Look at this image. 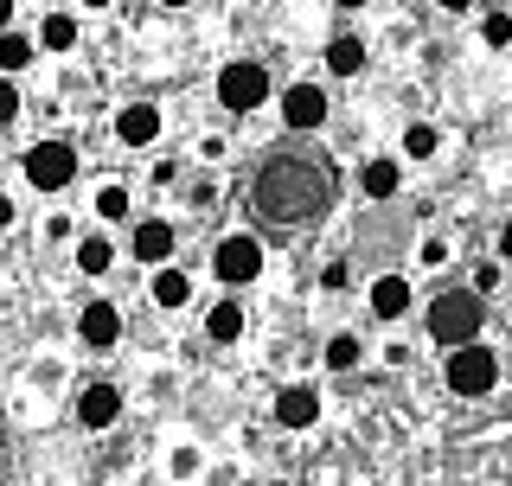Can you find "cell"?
I'll return each instance as SVG.
<instances>
[{"label": "cell", "mask_w": 512, "mask_h": 486, "mask_svg": "<svg viewBox=\"0 0 512 486\" xmlns=\"http://www.w3.org/2000/svg\"><path fill=\"white\" fill-rule=\"evenodd\" d=\"M256 218H269V224H308L327 212V199H333V186H327V167L308 154H276L263 173H256Z\"/></svg>", "instance_id": "1"}, {"label": "cell", "mask_w": 512, "mask_h": 486, "mask_svg": "<svg viewBox=\"0 0 512 486\" xmlns=\"http://www.w3.org/2000/svg\"><path fill=\"white\" fill-rule=\"evenodd\" d=\"M429 333L448 339V346H474V333H480V295H468V288L436 295V307H429Z\"/></svg>", "instance_id": "2"}, {"label": "cell", "mask_w": 512, "mask_h": 486, "mask_svg": "<svg viewBox=\"0 0 512 486\" xmlns=\"http://www.w3.org/2000/svg\"><path fill=\"white\" fill-rule=\"evenodd\" d=\"M493 378H500V365H493V352H487V346H455V352H448V391H461V397H487V391H493Z\"/></svg>", "instance_id": "3"}, {"label": "cell", "mask_w": 512, "mask_h": 486, "mask_svg": "<svg viewBox=\"0 0 512 486\" xmlns=\"http://www.w3.org/2000/svg\"><path fill=\"white\" fill-rule=\"evenodd\" d=\"M212 269H218V282L224 288H244L263 275V243L256 237H224L218 243V256H212Z\"/></svg>", "instance_id": "4"}, {"label": "cell", "mask_w": 512, "mask_h": 486, "mask_svg": "<svg viewBox=\"0 0 512 486\" xmlns=\"http://www.w3.org/2000/svg\"><path fill=\"white\" fill-rule=\"evenodd\" d=\"M71 173H77V154H71V141H39V148L26 154V180L39 186V192H58V186H71Z\"/></svg>", "instance_id": "5"}, {"label": "cell", "mask_w": 512, "mask_h": 486, "mask_svg": "<svg viewBox=\"0 0 512 486\" xmlns=\"http://www.w3.org/2000/svg\"><path fill=\"white\" fill-rule=\"evenodd\" d=\"M218 96H224V109H256L269 96V71H263V64H224V71H218Z\"/></svg>", "instance_id": "6"}, {"label": "cell", "mask_w": 512, "mask_h": 486, "mask_svg": "<svg viewBox=\"0 0 512 486\" xmlns=\"http://www.w3.org/2000/svg\"><path fill=\"white\" fill-rule=\"evenodd\" d=\"M122 416V391L116 384H84V391H77V423L84 429H109Z\"/></svg>", "instance_id": "7"}, {"label": "cell", "mask_w": 512, "mask_h": 486, "mask_svg": "<svg viewBox=\"0 0 512 486\" xmlns=\"http://www.w3.org/2000/svg\"><path fill=\"white\" fill-rule=\"evenodd\" d=\"M282 122L288 128H320V122H327V96H320L314 84H295L282 96Z\"/></svg>", "instance_id": "8"}, {"label": "cell", "mask_w": 512, "mask_h": 486, "mask_svg": "<svg viewBox=\"0 0 512 486\" xmlns=\"http://www.w3.org/2000/svg\"><path fill=\"white\" fill-rule=\"evenodd\" d=\"M77 333H84V346L109 352V346H116V333H122V314H116L109 301H90V307H84V320H77Z\"/></svg>", "instance_id": "9"}, {"label": "cell", "mask_w": 512, "mask_h": 486, "mask_svg": "<svg viewBox=\"0 0 512 486\" xmlns=\"http://www.w3.org/2000/svg\"><path fill=\"white\" fill-rule=\"evenodd\" d=\"M154 135H160V109L154 103H128L116 116V141H128V148H148Z\"/></svg>", "instance_id": "10"}, {"label": "cell", "mask_w": 512, "mask_h": 486, "mask_svg": "<svg viewBox=\"0 0 512 486\" xmlns=\"http://www.w3.org/2000/svg\"><path fill=\"white\" fill-rule=\"evenodd\" d=\"M167 256H173V224L160 218L135 224V263H167Z\"/></svg>", "instance_id": "11"}, {"label": "cell", "mask_w": 512, "mask_h": 486, "mask_svg": "<svg viewBox=\"0 0 512 486\" xmlns=\"http://www.w3.org/2000/svg\"><path fill=\"white\" fill-rule=\"evenodd\" d=\"M372 314L378 320L410 314V282H404V275H378V282H372Z\"/></svg>", "instance_id": "12"}, {"label": "cell", "mask_w": 512, "mask_h": 486, "mask_svg": "<svg viewBox=\"0 0 512 486\" xmlns=\"http://www.w3.org/2000/svg\"><path fill=\"white\" fill-rule=\"evenodd\" d=\"M276 416H282V423H288V429H308V423H314V416H320V397L308 391V384H288V391L276 397Z\"/></svg>", "instance_id": "13"}, {"label": "cell", "mask_w": 512, "mask_h": 486, "mask_svg": "<svg viewBox=\"0 0 512 486\" xmlns=\"http://www.w3.org/2000/svg\"><path fill=\"white\" fill-rule=\"evenodd\" d=\"M359 186H365V199H391V192L404 186V173H397V160H372V167L359 173Z\"/></svg>", "instance_id": "14"}, {"label": "cell", "mask_w": 512, "mask_h": 486, "mask_svg": "<svg viewBox=\"0 0 512 486\" xmlns=\"http://www.w3.org/2000/svg\"><path fill=\"white\" fill-rule=\"evenodd\" d=\"M205 333H212V339H224V346H231V339L244 333V307H237V301H218L212 314H205Z\"/></svg>", "instance_id": "15"}, {"label": "cell", "mask_w": 512, "mask_h": 486, "mask_svg": "<svg viewBox=\"0 0 512 486\" xmlns=\"http://www.w3.org/2000/svg\"><path fill=\"white\" fill-rule=\"evenodd\" d=\"M154 301H160V307H186V301H192L186 269H160V275H154Z\"/></svg>", "instance_id": "16"}, {"label": "cell", "mask_w": 512, "mask_h": 486, "mask_svg": "<svg viewBox=\"0 0 512 486\" xmlns=\"http://www.w3.org/2000/svg\"><path fill=\"white\" fill-rule=\"evenodd\" d=\"M109 263H116V250H109V237H84V243H77V269H84V275H103Z\"/></svg>", "instance_id": "17"}, {"label": "cell", "mask_w": 512, "mask_h": 486, "mask_svg": "<svg viewBox=\"0 0 512 486\" xmlns=\"http://www.w3.org/2000/svg\"><path fill=\"white\" fill-rule=\"evenodd\" d=\"M359 64H365V45H359V39H333V45H327V71L352 77V71H359Z\"/></svg>", "instance_id": "18"}, {"label": "cell", "mask_w": 512, "mask_h": 486, "mask_svg": "<svg viewBox=\"0 0 512 486\" xmlns=\"http://www.w3.org/2000/svg\"><path fill=\"white\" fill-rule=\"evenodd\" d=\"M39 39L52 45V52H71V45H77V20H71V13H52V20H45V32H39Z\"/></svg>", "instance_id": "19"}, {"label": "cell", "mask_w": 512, "mask_h": 486, "mask_svg": "<svg viewBox=\"0 0 512 486\" xmlns=\"http://www.w3.org/2000/svg\"><path fill=\"white\" fill-rule=\"evenodd\" d=\"M404 154H410V160H429V154H436V128H429V122L404 128Z\"/></svg>", "instance_id": "20"}, {"label": "cell", "mask_w": 512, "mask_h": 486, "mask_svg": "<svg viewBox=\"0 0 512 486\" xmlns=\"http://www.w3.org/2000/svg\"><path fill=\"white\" fill-rule=\"evenodd\" d=\"M327 365H333V371H352V365H359V339H352V333L327 339Z\"/></svg>", "instance_id": "21"}, {"label": "cell", "mask_w": 512, "mask_h": 486, "mask_svg": "<svg viewBox=\"0 0 512 486\" xmlns=\"http://www.w3.org/2000/svg\"><path fill=\"white\" fill-rule=\"evenodd\" d=\"M26 58H32V45L20 39V32H7V39H0V71H20Z\"/></svg>", "instance_id": "22"}, {"label": "cell", "mask_w": 512, "mask_h": 486, "mask_svg": "<svg viewBox=\"0 0 512 486\" xmlns=\"http://www.w3.org/2000/svg\"><path fill=\"white\" fill-rule=\"evenodd\" d=\"M96 212H103L109 224L128 218V192H122V186H103V192H96Z\"/></svg>", "instance_id": "23"}, {"label": "cell", "mask_w": 512, "mask_h": 486, "mask_svg": "<svg viewBox=\"0 0 512 486\" xmlns=\"http://www.w3.org/2000/svg\"><path fill=\"white\" fill-rule=\"evenodd\" d=\"M480 39H487L493 52H500V45H512V20H506V13H493V20L480 26Z\"/></svg>", "instance_id": "24"}, {"label": "cell", "mask_w": 512, "mask_h": 486, "mask_svg": "<svg viewBox=\"0 0 512 486\" xmlns=\"http://www.w3.org/2000/svg\"><path fill=\"white\" fill-rule=\"evenodd\" d=\"M346 282H352V275H346V263H327V269H320V288H333V295H340Z\"/></svg>", "instance_id": "25"}, {"label": "cell", "mask_w": 512, "mask_h": 486, "mask_svg": "<svg viewBox=\"0 0 512 486\" xmlns=\"http://www.w3.org/2000/svg\"><path fill=\"white\" fill-rule=\"evenodd\" d=\"M13 116H20V90L0 84V122H13Z\"/></svg>", "instance_id": "26"}, {"label": "cell", "mask_w": 512, "mask_h": 486, "mask_svg": "<svg viewBox=\"0 0 512 486\" xmlns=\"http://www.w3.org/2000/svg\"><path fill=\"white\" fill-rule=\"evenodd\" d=\"M7 224H13V199H7V192H0V231H7Z\"/></svg>", "instance_id": "27"}, {"label": "cell", "mask_w": 512, "mask_h": 486, "mask_svg": "<svg viewBox=\"0 0 512 486\" xmlns=\"http://www.w3.org/2000/svg\"><path fill=\"white\" fill-rule=\"evenodd\" d=\"M500 256H506V263H512V224H506V231H500Z\"/></svg>", "instance_id": "28"}, {"label": "cell", "mask_w": 512, "mask_h": 486, "mask_svg": "<svg viewBox=\"0 0 512 486\" xmlns=\"http://www.w3.org/2000/svg\"><path fill=\"white\" fill-rule=\"evenodd\" d=\"M442 7H448V13H468V7H474V0H442Z\"/></svg>", "instance_id": "29"}, {"label": "cell", "mask_w": 512, "mask_h": 486, "mask_svg": "<svg viewBox=\"0 0 512 486\" xmlns=\"http://www.w3.org/2000/svg\"><path fill=\"white\" fill-rule=\"evenodd\" d=\"M13 20V0H0V26H7Z\"/></svg>", "instance_id": "30"}, {"label": "cell", "mask_w": 512, "mask_h": 486, "mask_svg": "<svg viewBox=\"0 0 512 486\" xmlns=\"http://www.w3.org/2000/svg\"><path fill=\"white\" fill-rule=\"evenodd\" d=\"M340 7H365V0H340Z\"/></svg>", "instance_id": "31"}, {"label": "cell", "mask_w": 512, "mask_h": 486, "mask_svg": "<svg viewBox=\"0 0 512 486\" xmlns=\"http://www.w3.org/2000/svg\"><path fill=\"white\" fill-rule=\"evenodd\" d=\"M90 7H109V0H90Z\"/></svg>", "instance_id": "32"}, {"label": "cell", "mask_w": 512, "mask_h": 486, "mask_svg": "<svg viewBox=\"0 0 512 486\" xmlns=\"http://www.w3.org/2000/svg\"><path fill=\"white\" fill-rule=\"evenodd\" d=\"M167 7H186V0H167Z\"/></svg>", "instance_id": "33"}]
</instances>
